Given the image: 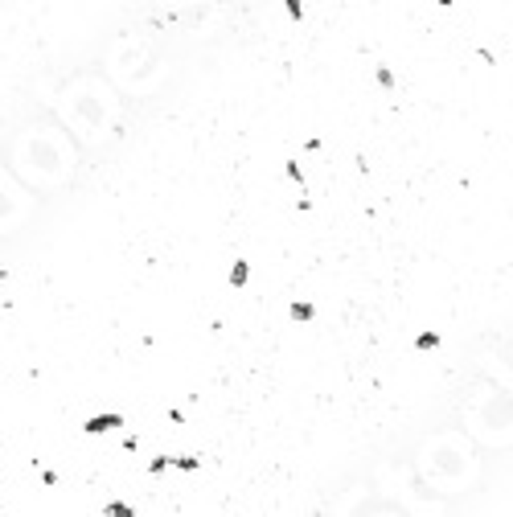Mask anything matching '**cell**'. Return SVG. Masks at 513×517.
<instances>
[{
    "label": "cell",
    "instance_id": "1",
    "mask_svg": "<svg viewBox=\"0 0 513 517\" xmlns=\"http://www.w3.org/2000/svg\"><path fill=\"white\" fill-rule=\"evenodd\" d=\"M116 427H123V419H119V415H95V419H86V435H103V431H116Z\"/></svg>",
    "mask_w": 513,
    "mask_h": 517
},
{
    "label": "cell",
    "instance_id": "2",
    "mask_svg": "<svg viewBox=\"0 0 513 517\" xmlns=\"http://www.w3.org/2000/svg\"><path fill=\"white\" fill-rule=\"evenodd\" d=\"M247 280H250V263H247V259H238V263L230 267V284H234V287H243Z\"/></svg>",
    "mask_w": 513,
    "mask_h": 517
},
{
    "label": "cell",
    "instance_id": "3",
    "mask_svg": "<svg viewBox=\"0 0 513 517\" xmlns=\"http://www.w3.org/2000/svg\"><path fill=\"white\" fill-rule=\"evenodd\" d=\"M103 513L107 517H136L132 505H123V501H111V505H103Z\"/></svg>",
    "mask_w": 513,
    "mask_h": 517
},
{
    "label": "cell",
    "instance_id": "4",
    "mask_svg": "<svg viewBox=\"0 0 513 517\" xmlns=\"http://www.w3.org/2000/svg\"><path fill=\"white\" fill-rule=\"evenodd\" d=\"M292 320H313V304H292Z\"/></svg>",
    "mask_w": 513,
    "mask_h": 517
},
{
    "label": "cell",
    "instance_id": "5",
    "mask_svg": "<svg viewBox=\"0 0 513 517\" xmlns=\"http://www.w3.org/2000/svg\"><path fill=\"white\" fill-rule=\"evenodd\" d=\"M415 345H419V349H435V345H440V337H435V333H419V337H415Z\"/></svg>",
    "mask_w": 513,
    "mask_h": 517
},
{
    "label": "cell",
    "instance_id": "6",
    "mask_svg": "<svg viewBox=\"0 0 513 517\" xmlns=\"http://www.w3.org/2000/svg\"><path fill=\"white\" fill-rule=\"evenodd\" d=\"M283 4H288V17H292V21L304 17V0H283Z\"/></svg>",
    "mask_w": 513,
    "mask_h": 517
},
{
    "label": "cell",
    "instance_id": "7",
    "mask_svg": "<svg viewBox=\"0 0 513 517\" xmlns=\"http://www.w3.org/2000/svg\"><path fill=\"white\" fill-rule=\"evenodd\" d=\"M173 464L181 468V472H193V468H198V460H193V456H181V460H173Z\"/></svg>",
    "mask_w": 513,
    "mask_h": 517
},
{
    "label": "cell",
    "instance_id": "8",
    "mask_svg": "<svg viewBox=\"0 0 513 517\" xmlns=\"http://www.w3.org/2000/svg\"><path fill=\"white\" fill-rule=\"evenodd\" d=\"M378 86H395V74L390 70H378Z\"/></svg>",
    "mask_w": 513,
    "mask_h": 517
}]
</instances>
